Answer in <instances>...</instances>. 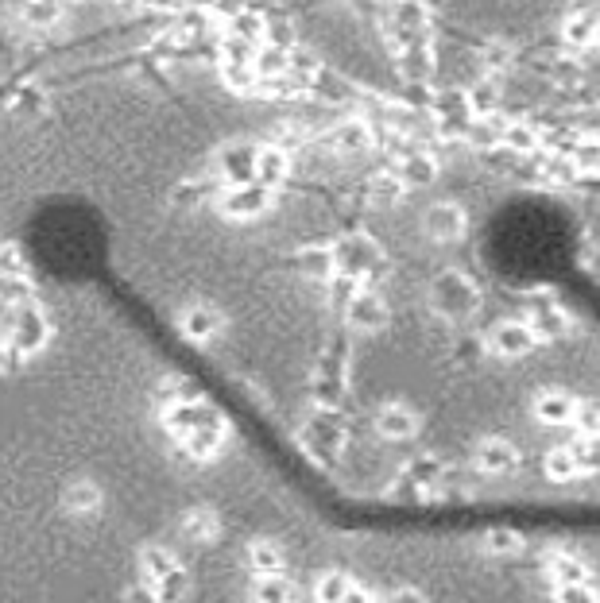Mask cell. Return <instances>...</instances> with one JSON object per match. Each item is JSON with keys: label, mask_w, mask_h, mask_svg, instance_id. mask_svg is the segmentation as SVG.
Returning a JSON list of instances; mask_svg holds the SVG:
<instances>
[{"label": "cell", "mask_w": 600, "mask_h": 603, "mask_svg": "<svg viewBox=\"0 0 600 603\" xmlns=\"http://www.w3.org/2000/svg\"><path fill=\"white\" fill-rule=\"evenodd\" d=\"M577 406L581 402L566 395V391H539L535 395V418L546 422V426H570L577 418Z\"/></svg>", "instance_id": "obj_13"}, {"label": "cell", "mask_w": 600, "mask_h": 603, "mask_svg": "<svg viewBox=\"0 0 600 603\" xmlns=\"http://www.w3.org/2000/svg\"><path fill=\"white\" fill-rule=\"evenodd\" d=\"M271 186L264 182H233L221 198H217V209H221V217H229V221H256V217H264L271 209Z\"/></svg>", "instance_id": "obj_6"}, {"label": "cell", "mask_w": 600, "mask_h": 603, "mask_svg": "<svg viewBox=\"0 0 600 603\" xmlns=\"http://www.w3.org/2000/svg\"><path fill=\"white\" fill-rule=\"evenodd\" d=\"M349 576L345 573H326L322 580H318V588H314V596H318V603H341L345 600V592H349Z\"/></svg>", "instance_id": "obj_25"}, {"label": "cell", "mask_w": 600, "mask_h": 603, "mask_svg": "<svg viewBox=\"0 0 600 603\" xmlns=\"http://www.w3.org/2000/svg\"><path fill=\"white\" fill-rule=\"evenodd\" d=\"M484 549H488L492 557H515V553L523 549V538H519L515 530H488V534H484Z\"/></svg>", "instance_id": "obj_24"}, {"label": "cell", "mask_w": 600, "mask_h": 603, "mask_svg": "<svg viewBox=\"0 0 600 603\" xmlns=\"http://www.w3.org/2000/svg\"><path fill=\"white\" fill-rule=\"evenodd\" d=\"M539 348V337L531 333V325L523 317H504L488 329V352L500 360H523Z\"/></svg>", "instance_id": "obj_7"}, {"label": "cell", "mask_w": 600, "mask_h": 603, "mask_svg": "<svg viewBox=\"0 0 600 603\" xmlns=\"http://www.w3.org/2000/svg\"><path fill=\"white\" fill-rule=\"evenodd\" d=\"M469 229V217L457 201H434L422 217V232L434 240V244H457Z\"/></svg>", "instance_id": "obj_8"}, {"label": "cell", "mask_w": 600, "mask_h": 603, "mask_svg": "<svg viewBox=\"0 0 600 603\" xmlns=\"http://www.w3.org/2000/svg\"><path fill=\"white\" fill-rule=\"evenodd\" d=\"M558 603H597V592L589 580H577V584H558Z\"/></svg>", "instance_id": "obj_28"}, {"label": "cell", "mask_w": 600, "mask_h": 603, "mask_svg": "<svg viewBox=\"0 0 600 603\" xmlns=\"http://www.w3.org/2000/svg\"><path fill=\"white\" fill-rule=\"evenodd\" d=\"M248 565L256 569V576L264 573H283V565H287V553L279 542H271V538H256L252 546H248Z\"/></svg>", "instance_id": "obj_18"}, {"label": "cell", "mask_w": 600, "mask_h": 603, "mask_svg": "<svg viewBox=\"0 0 600 603\" xmlns=\"http://www.w3.org/2000/svg\"><path fill=\"white\" fill-rule=\"evenodd\" d=\"M182 534L190 542H213L221 534V518L210 507H194V511H186V518H182Z\"/></svg>", "instance_id": "obj_19"}, {"label": "cell", "mask_w": 600, "mask_h": 603, "mask_svg": "<svg viewBox=\"0 0 600 603\" xmlns=\"http://www.w3.org/2000/svg\"><path fill=\"white\" fill-rule=\"evenodd\" d=\"M546 576H550V580H554V588H558V584L589 580V569H585L577 557H570V553H558V557H550V561H546Z\"/></svg>", "instance_id": "obj_22"}, {"label": "cell", "mask_w": 600, "mask_h": 603, "mask_svg": "<svg viewBox=\"0 0 600 603\" xmlns=\"http://www.w3.org/2000/svg\"><path fill=\"white\" fill-rule=\"evenodd\" d=\"M523 321L531 325V333H535L539 341H554V337H562V333L570 329V314H566L558 302H539Z\"/></svg>", "instance_id": "obj_14"}, {"label": "cell", "mask_w": 600, "mask_h": 603, "mask_svg": "<svg viewBox=\"0 0 600 603\" xmlns=\"http://www.w3.org/2000/svg\"><path fill=\"white\" fill-rule=\"evenodd\" d=\"M0 341L8 345L12 356H31L51 341V321L43 314V306L35 298H20L4 306V321H0Z\"/></svg>", "instance_id": "obj_1"}, {"label": "cell", "mask_w": 600, "mask_h": 603, "mask_svg": "<svg viewBox=\"0 0 600 603\" xmlns=\"http://www.w3.org/2000/svg\"><path fill=\"white\" fill-rule=\"evenodd\" d=\"M225 441H229V426H225L221 414L210 418V422H202V426H194V430H186L179 437V445L194 460H213L221 449H225Z\"/></svg>", "instance_id": "obj_11"}, {"label": "cell", "mask_w": 600, "mask_h": 603, "mask_svg": "<svg viewBox=\"0 0 600 603\" xmlns=\"http://www.w3.org/2000/svg\"><path fill=\"white\" fill-rule=\"evenodd\" d=\"M283 174H287V155H283V151H275V147L256 151V178H260L264 186H275Z\"/></svg>", "instance_id": "obj_23"}, {"label": "cell", "mask_w": 600, "mask_h": 603, "mask_svg": "<svg viewBox=\"0 0 600 603\" xmlns=\"http://www.w3.org/2000/svg\"><path fill=\"white\" fill-rule=\"evenodd\" d=\"M302 445L318 460L341 457V449H345V422H341V414L330 410V406H322V410L302 426Z\"/></svg>", "instance_id": "obj_5"}, {"label": "cell", "mask_w": 600, "mask_h": 603, "mask_svg": "<svg viewBox=\"0 0 600 603\" xmlns=\"http://www.w3.org/2000/svg\"><path fill=\"white\" fill-rule=\"evenodd\" d=\"M368 194H372V198H368L372 205H380V209H384V205H395V201L403 198V182L384 174V178H376V182L368 186Z\"/></svg>", "instance_id": "obj_26"}, {"label": "cell", "mask_w": 600, "mask_h": 603, "mask_svg": "<svg viewBox=\"0 0 600 603\" xmlns=\"http://www.w3.org/2000/svg\"><path fill=\"white\" fill-rule=\"evenodd\" d=\"M179 329L194 345H213V341L221 337V329H225V314H221L213 302H202V298H198V302L182 306Z\"/></svg>", "instance_id": "obj_9"}, {"label": "cell", "mask_w": 600, "mask_h": 603, "mask_svg": "<svg viewBox=\"0 0 600 603\" xmlns=\"http://www.w3.org/2000/svg\"><path fill=\"white\" fill-rule=\"evenodd\" d=\"M473 464H477V472H484V476H511L519 468V449L511 445L508 437H484L477 445Z\"/></svg>", "instance_id": "obj_12"}, {"label": "cell", "mask_w": 600, "mask_h": 603, "mask_svg": "<svg viewBox=\"0 0 600 603\" xmlns=\"http://www.w3.org/2000/svg\"><path fill=\"white\" fill-rule=\"evenodd\" d=\"M345 321L353 333H380L391 321V306L384 302L380 290L353 283V290L345 294Z\"/></svg>", "instance_id": "obj_4"}, {"label": "cell", "mask_w": 600, "mask_h": 603, "mask_svg": "<svg viewBox=\"0 0 600 603\" xmlns=\"http://www.w3.org/2000/svg\"><path fill=\"white\" fill-rule=\"evenodd\" d=\"M0 279H28V259L20 248H0Z\"/></svg>", "instance_id": "obj_27"}, {"label": "cell", "mask_w": 600, "mask_h": 603, "mask_svg": "<svg viewBox=\"0 0 600 603\" xmlns=\"http://www.w3.org/2000/svg\"><path fill=\"white\" fill-rule=\"evenodd\" d=\"M62 503H66V511L78 518H90L101 511V503H105V495H101V488L93 484V480H74L70 488L62 491Z\"/></svg>", "instance_id": "obj_15"}, {"label": "cell", "mask_w": 600, "mask_h": 603, "mask_svg": "<svg viewBox=\"0 0 600 603\" xmlns=\"http://www.w3.org/2000/svg\"><path fill=\"white\" fill-rule=\"evenodd\" d=\"M388 603H430L426 596H422L419 588H395L391 592V600Z\"/></svg>", "instance_id": "obj_30"}, {"label": "cell", "mask_w": 600, "mask_h": 603, "mask_svg": "<svg viewBox=\"0 0 600 603\" xmlns=\"http://www.w3.org/2000/svg\"><path fill=\"white\" fill-rule=\"evenodd\" d=\"M542 472H546L554 484H570V480H577V476H581V464H577V457H573L570 445H558V449H550V453H546V460H542Z\"/></svg>", "instance_id": "obj_21"}, {"label": "cell", "mask_w": 600, "mask_h": 603, "mask_svg": "<svg viewBox=\"0 0 600 603\" xmlns=\"http://www.w3.org/2000/svg\"><path fill=\"white\" fill-rule=\"evenodd\" d=\"M430 310L446 321H465L480 310V287L465 271H442L430 283Z\"/></svg>", "instance_id": "obj_3"}, {"label": "cell", "mask_w": 600, "mask_h": 603, "mask_svg": "<svg viewBox=\"0 0 600 603\" xmlns=\"http://www.w3.org/2000/svg\"><path fill=\"white\" fill-rule=\"evenodd\" d=\"M217 171L225 174L229 182H248L256 174V147L237 144V147H225L217 155Z\"/></svg>", "instance_id": "obj_16"}, {"label": "cell", "mask_w": 600, "mask_h": 603, "mask_svg": "<svg viewBox=\"0 0 600 603\" xmlns=\"http://www.w3.org/2000/svg\"><path fill=\"white\" fill-rule=\"evenodd\" d=\"M175 569H182L179 557L167 546H144L140 549V573H144V584H155L163 576H171Z\"/></svg>", "instance_id": "obj_17"}, {"label": "cell", "mask_w": 600, "mask_h": 603, "mask_svg": "<svg viewBox=\"0 0 600 603\" xmlns=\"http://www.w3.org/2000/svg\"><path fill=\"white\" fill-rule=\"evenodd\" d=\"M341 603H372V592L360 588V584H349V592H345V600Z\"/></svg>", "instance_id": "obj_31"}, {"label": "cell", "mask_w": 600, "mask_h": 603, "mask_svg": "<svg viewBox=\"0 0 600 603\" xmlns=\"http://www.w3.org/2000/svg\"><path fill=\"white\" fill-rule=\"evenodd\" d=\"M295 600V588L283 573H264L256 576L252 584V603H291Z\"/></svg>", "instance_id": "obj_20"}, {"label": "cell", "mask_w": 600, "mask_h": 603, "mask_svg": "<svg viewBox=\"0 0 600 603\" xmlns=\"http://www.w3.org/2000/svg\"><path fill=\"white\" fill-rule=\"evenodd\" d=\"M330 267L337 279L368 283V279H376L384 271V248L372 236H364V232H349L330 248Z\"/></svg>", "instance_id": "obj_2"}, {"label": "cell", "mask_w": 600, "mask_h": 603, "mask_svg": "<svg viewBox=\"0 0 600 603\" xmlns=\"http://www.w3.org/2000/svg\"><path fill=\"white\" fill-rule=\"evenodd\" d=\"M299 267L306 275H314V279H330L333 267H330V248L326 252H302L299 256Z\"/></svg>", "instance_id": "obj_29"}, {"label": "cell", "mask_w": 600, "mask_h": 603, "mask_svg": "<svg viewBox=\"0 0 600 603\" xmlns=\"http://www.w3.org/2000/svg\"><path fill=\"white\" fill-rule=\"evenodd\" d=\"M419 430H422L419 410L407 406V402H384V406L376 410V433H380L384 441H411Z\"/></svg>", "instance_id": "obj_10"}]
</instances>
